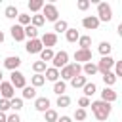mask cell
<instances>
[{
    "label": "cell",
    "mask_w": 122,
    "mask_h": 122,
    "mask_svg": "<svg viewBox=\"0 0 122 122\" xmlns=\"http://www.w3.org/2000/svg\"><path fill=\"white\" fill-rule=\"evenodd\" d=\"M57 118H59V114H57V111H53V109H48V111L44 112V120H46V122H57Z\"/></svg>",
    "instance_id": "obj_36"
},
{
    "label": "cell",
    "mask_w": 122,
    "mask_h": 122,
    "mask_svg": "<svg viewBox=\"0 0 122 122\" xmlns=\"http://www.w3.org/2000/svg\"><path fill=\"white\" fill-rule=\"evenodd\" d=\"M57 122H72V118H71V116H67V114H63V116H59V118H57Z\"/></svg>",
    "instance_id": "obj_46"
},
{
    "label": "cell",
    "mask_w": 122,
    "mask_h": 122,
    "mask_svg": "<svg viewBox=\"0 0 122 122\" xmlns=\"http://www.w3.org/2000/svg\"><path fill=\"white\" fill-rule=\"evenodd\" d=\"M97 72H99V71H97V65H95L93 61L82 65V74H84V76H93V74H97Z\"/></svg>",
    "instance_id": "obj_16"
},
{
    "label": "cell",
    "mask_w": 122,
    "mask_h": 122,
    "mask_svg": "<svg viewBox=\"0 0 122 122\" xmlns=\"http://www.w3.org/2000/svg\"><path fill=\"white\" fill-rule=\"evenodd\" d=\"M34 109H36L38 112H46V111L50 109V99H48V97H36V99H34Z\"/></svg>",
    "instance_id": "obj_15"
},
{
    "label": "cell",
    "mask_w": 122,
    "mask_h": 122,
    "mask_svg": "<svg viewBox=\"0 0 122 122\" xmlns=\"http://www.w3.org/2000/svg\"><path fill=\"white\" fill-rule=\"evenodd\" d=\"M44 23H46V19H44V15H42V13H34V15L30 17V25H32V27H36V29H38V27H42Z\"/></svg>",
    "instance_id": "obj_29"
},
{
    "label": "cell",
    "mask_w": 122,
    "mask_h": 122,
    "mask_svg": "<svg viewBox=\"0 0 122 122\" xmlns=\"http://www.w3.org/2000/svg\"><path fill=\"white\" fill-rule=\"evenodd\" d=\"M116 80H118V78H116V74H114L112 71L103 74V82H105V86H107V88H112V86L116 84Z\"/></svg>",
    "instance_id": "obj_19"
},
{
    "label": "cell",
    "mask_w": 122,
    "mask_h": 122,
    "mask_svg": "<svg viewBox=\"0 0 122 122\" xmlns=\"http://www.w3.org/2000/svg\"><path fill=\"white\" fill-rule=\"evenodd\" d=\"M97 19L99 23H109L112 19V8L107 4V2H97Z\"/></svg>",
    "instance_id": "obj_2"
},
{
    "label": "cell",
    "mask_w": 122,
    "mask_h": 122,
    "mask_svg": "<svg viewBox=\"0 0 122 122\" xmlns=\"http://www.w3.org/2000/svg\"><path fill=\"white\" fill-rule=\"evenodd\" d=\"M44 78L55 84V82L59 80V71H57V69H53V67H48V69H46V72H44Z\"/></svg>",
    "instance_id": "obj_18"
},
{
    "label": "cell",
    "mask_w": 122,
    "mask_h": 122,
    "mask_svg": "<svg viewBox=\"0 0 122 122\" xmlns=\"http://www.w3.org/2000/svg\"><path fill=\"white\" fill-rule=\"evenodd\" d=\"M86 116H88L86 109H80V107H78V109L74 111V116H72V118H74V120H78V122H82V120H86Z\"/></svg>",
    "instance_id": "obj_39"
},
{
    "label": "cell",
    "mask_w": 122,
    "mask_h": 122,
    "mask_svg": "<svg viewBox=\"0 0 122 122\" xmlns=\"http://www.w3.org/2000/svg\"><path fill=\"white\" fill-rule=\"evenodd\" d=\"M25 38H29V40L38 38V29H36V27H32V25L25 27Z\"/></svg>",
    "instance_id": "obj_30"
},
{
    "label": "cell",
    "mask_w": 122,
    "mask_h": 122,
    "mask_svg": "<svg viewBox=\"0 0 122 122\" xmlns=\"http://www.w3.org/2000/svg\"><path fill=\"white\" fill-rule=\"evenodd\" d=\"M95 65H97V71H99L101 74H105V72H111V71L114 69V59H112L111 55H107V57H101Z\"/></svg>",
    "instance_id": "obj_5"
},
{
    "label": "cell",
    "mask_w": 122,
    "mask_h": 122,
    "mask_svg": "<svg viewBox=\"0 0 122 122\" xmlns=\"http://www.w3.org/2000/svg\"><path fill=\"white\" fill-rule=\"evenodd\" d=\"M82 27L88 29V30H95V29L99 27V19H97V15H86V17L82 19Z\"/></svg>",
    "instance_id": "obj_12"
},
{
    "label": "cell",
    "mask_w": 122,
    "mask_h": 122,
    "mask_svg": "<svg viewBox=\"0 0 122 122\" xmlns=\"http://www.w3.org/2000/svg\"><path fill=\"white\" fill-rule=\"evenodd\" d=\"M112 72L116 74V78H122V61H114V71Z\"/></svg>",
    "instance_id": "obj_44"
},
{
    "label": "cell",
    "mask_w": 122,
    "mask_h": 122,
    "mask_svg": "<svg viewBox=\"0 0 122 122\" xmlns=\"http://www.w3.org/2000/svg\"><path fill=\"white\" fill-rule=\"evenodd\" d=\"M97 50H99L101 57H107V55H111V51H112V46H111V42H101V44L97 46Z\"/></svg>",
    "instance_id": "obj_20"
},
{
    "label": "cell",
    "mask_w": 122,
    "mask_h": 122,
    "mask_svg": "<svg viewBox=\"0 0 122 122\" xmlns=\"http://www.w3.org/2000/svg\"><path fill=\"white\" fill-rule=\"evenodd\" d=\"M44 0H29V10L30 11H34V13H38L42 8H44Z\"/></svg>",
    "instance_id": "obj_23"
},
{
    "label": "cell",
    "mask_w": 122,
    "mask_h": 122,
    "mask_svg": "<svg viewBox=\"0 0 122 122\" xmlns=\"http://www.w3.org/2000/svg\"><path fill=\"white\" fill-rule=\"evenodd\" d=\"M30 17H32V15H27V13H19L17 21H19V25H21V27H29V25H30Z\"/></svg>",
    "instance_id": "obj_38"
},
{
    "label": "cell",
    "mask_w": 122,
    "mask_h": 122,
    "mask_svg": "<svg viewBox=\"0 0 122 122\" xmlns=\"http://www.w3.org/2000/svg\"><path fill=\"white\" fill-rule=\"evenodd\" d=\"M78 46H80V50H90V46H92V36H88V34H80V38H78Z\"/></svg>",
    "instance_id": "obj_25"
},
{
    "label": "cell",
    "mask_w": 122,
    "mask_h": 122,
    "mask_svg": "<svg viewBox=\"0 0 122 122\" xmlns=\"http://www.w3.org/2000/svg\"><path fill=\"white\" fill-rule=\"evenodd\" d=\"M4 82V74H2V71H0V84Z\"/></svg>",
    "instance_id": "obj_50"
},
{
    "label": "cell",
    "mask_w": 122,
    "mask_h": 122,
    "mask_svg": "<svg viewBox=\"0 0 122 122\" xmlns=\"http://www.w3.org/2000/svg\"><path fill=\"white\" fill-rule=\"evenodd\" d=\"M90 105H92L90 97H84V95H82V97L78 99V107H80V109H86V107H90Z\"/></svg>",
    "instance_id": "obj_43"
},
{
    "label": "cell",
    "mask_w": 122,
    "mask_h": 122,
    "mask_svg": "<svg viewBox=\"0 0 122 122\" xmlns=\"http://www.w3.org/2000/svg\"><path fill=\"white\" fill-rule=\"evenodd\" d=\"M0 122H8V114L6 112H0Z\"/></svg>",
    "instance_id": "obj_47"
},
{
    "label": "cell",
    "mask_w": 122,
    "mask_h": 122,
    "mask_svg": "<svg viewBox=\"0 0 122 122\" xmlns=\"http://www.w3.org/2000/svg\"><path fill=\"white\" fill-rule=\"evenodd\" d=\"M21 99H36V88H32V86H25V88H23V95H21Z\"/></svg>",
    "instance_id": "obj_22"
},
{
    "label": "cell",
    "mask_w": 122,
    "mask_h": 122,
    "mask_svg": "<svg viewBox=\"0 0 122 122\" xmlns=\"http://www.w3.org/2000/svg\"><path fill=\"white\" fill-rule=\"evenodd\" d=\"M11 107H10V101L8 99H4V97H0V112H8Z\"/></svg>",
    "instance_id": "obj_41"
},
{
    "label": "cell",
    "mask_w": 122,
    "mask_h": 122,
    "mask_svg": "<svg viewBox=\"0 0 122 122\" xmlns=\"http://www.w3.org/2000/svg\"><path fill=\"white\" fill-rule=\"evenodd\" d=\"M10 107H11L13 112H19V111L23 109V99H21V97H13V99L10 101Z\"/></svg>",
    "instance_id": "obj_35"
},
{
    "label": "cell",
    "mask_w": 122,
    "mask_h": 122,
    "mask_svg": "<svg viewBox=\"0 0 122 122\" xmlns=\"http://www.w3.org/2000/svg\"><path fill=\"white\" fill-rule=\"evenodd\" d=\"M10 82H11V86L17 90H23L25 86H27V80H25V74L21 72V71H13L11 74H10Z\"/></svg>",
    "instance_id": "obj_6"
},
{
    "label": "cell",
    "mask_w": 122,
    "mask_h": 122,
    "mask_svg": "<svg viewBox=\"0 0 122 122\" xmlns=\"http://www.w3.org/2000/svg\"><path fill=\"white\" fill-rule=\"evenodd\" d=\"M4 15H6L8 19H17V17H19V10H17L15 6H8V8L4 10Z\"/></svg>",
    "instance_id": "obj_28"
},
{
    "label": "cell",
    "mask_w": 122,
    "mask_h": 122,
    "mask_svg": "<svg viewBox=\"0 0 122 122\" xmlns=\"http://www.w3.org/2000/svg\"><path fill=\"white\" fill-rule=\"evenodd\" d=\"M0 97H4L8 101H11L15 97V88L11 86V82H2L0 84Z\"/></svg>",
    "instance_id": "obj_7"
},
{
    "label": "cell",
    "mask_w": 122,
    "mask_h": 122,
    "mask_svg": "<svg viewBox=\"0 0 122 122\" xmlns=\"http://www.w3.org/2000/svg\"><path fill=\"white\" fill-rule=\"evenodd\" d=\"M19 65H21V57H17V55H8L6 59H4V67L8 69V71H17L19 69Z\"/></svg>",
    "instance_id": "obj_11"
},
{
    "label": "cell",
    "mask_w": 122,
    "mask_h": 122,
    "mask_svg": "<svg viewBox=\"0 0 122 122\" xmlns=\"http://www.w3.org/2000/svg\"><path fill=\"white\" fill-rule=\"evenodd\" d=\"M74 61H76V63H82V65H84V63H90V61H92V50H80V48H78V50L74 51Z\"/></svg>",
    "instance_id": "obj_9"
},
{
    "label": "cell",
    "mask_w": 122,
    "mask_h": 122,
    "mask_svg": "<svg viewBox=\"0 0 122 122\" xmlns=\"http://www.w3.org/2000/svg\"><path fill=\"white\" fill-rule=\"evenodd\" d=\"M10 34H11V38H13L15 42H23V40H25V27H21L19 23L11 25V29H10Z\"/></svg>",
    "instance_id": "obj_8"
},
{
    "label": "cell",
    "mask_w": 122,
    "mask_h": 122,
    "mask_svg": "<svg viewBox=\"0 0 122 122\" xmlns=\"http://www.w3.org/2000/svg\"><path fill=\"white\" fill-rule=\"evenodd\" d=\"M53 30H55V32H67V30H69V23L63 21V19H61V21H55V23H53Z\"/></svg>",
    "instance_id": "obj_33"
},
{
    "label": "cell",
    "mask_w": 122,
    "mask_h": 122,
    "mask_svg": "<svg viewBox=\"0 0 122 122\" xmlns=\"http://www.w3.org/2000/svg\"><path fill=\"white\" fill-rule=\"evenodd\" d=\"M116 97H118V93L112 90V88H103L101 90V101H105V103H112V101H116Z\"/></svg>",
    "instance_id": "obj_14"
},
{
    "label": "cell",
    "mask_w": 122,
    "mask_h": 122,
    "mask_svg": "<svg viewBox=\"0 0 122 122\" xmlns=\"http://www.w3.org/2000/svg\"><path fill=\"white\" fill-rule=\"evenodd\" d=\"M71 69H72V74L74 76H80L82 74V65L80 63H71Z\"/></svg>",
    "instance_id": "obj_42"
},
{
    "label": "cell",
    "mask_w": 122,
    "mask_h": 122,
    "mask_svg": "<svg viewBox=\"0 0 122 122\" xmlns=\"http://www.w3.org/2000/svg\"><path fill=\"white\" fill-rule=\"evenodd\" d=\"M8 122H21V118L17 112H11V114H8Z\"/></svg>",
    "instance_id": "obj_45"
},
{
    "label": "cell",
    "mask_w": 122,
    "mask_h": 122,
    "mask_svg": "<svg viewBox=\"0 0 122 122\" xmlns=\"http://www.w3.org/2000/svg\"><path fill=\"white\" fill-rule=\"evenodd\" d=\"M40 42H42L44 48H50V50H51V48L57 44V34H55V32H44L42 38H40Z\"/></svg>",
    "instance_id": "obj_10"
},
{
    "label": "cell",
    "mask_w": 122,
    "mask_h": 122,
    "mask_svg": "<svg viewBox=\"0 0 122 122\" xmlns=\"http://www.w3.org/2000/svg\"><path fill=\"white\" fill-rule=\"evenodd\" d=\"M42 15H44L46 21H51V23L59 21V11H57V6H55V4H44Z\"/></svg>",
    "instance_id": "obj_3"
},
{
    "label": "cell",
    "mask_w": 122,
    "mask_h": 122,
    "mask_svg": "<svg viewBox=\"0 0 122 122\" xmlns=\"http://www.w3.org/2000/svg\"><path fill=\"white\" fill-rule=\"evenodd\" d=\"M65 90H67V84L63 82V80H57L55 84H53V93L59 97V95H65Z\"/></svg>",
    "instance_id": "obj_27"
},
{
    "label": "cell",
    "mask_w": 122,
    "mask_h": 122,
    "mask_svg": "<svg viewBox=\"0 0 122 122\" xmlns=\"http://www.w3.org/2000/svg\"><path fill=\"white\" fill-rule=\"evenodd\" d=\"M44 84H46L44 74H32V76H30V86H32V88H40V86H44Z\"/></svg>",
    "instance_id": "obj_21"
},
{
    "label": "cell",
    "mask_w": 122,
    "mask_h": 122,
    "mask_svg": "<svg viewBox=\"0 0 122 122\" xmlns=\"http://www.w3.org/2000/svg\"><path fill=\"white\" fill-rule=\"evenodd\" d=\"M2 42H4V32L0 30V44H2Z\"/></svg>",
    "instance_id": "obj_49"
},
{
    "label": "cell",
    "mask_w": 122,
    "mask_h": 122,
    "mask_svg": "<svg viewBox=\"0 0 122 122\" xmlns=\"http://www.w3.org/2000/svg\"><path fill=\"white\" fill-rule=\"evenodd\" d=\"M82 90H84V97H92V95L97 92V86H95L93 82H86V86H84Z\"/></svg>",
    "instance_id": "obj_32"
},
{
    "label": "cell",
    "mask_w": 122,
    "mask_h": 122,
    "mask_svg": "<svg viewBox=\"0 0 122 122\" xmlns=\"http://www.w3.org/2000/svg\"><path fill=\"white\" fill-rule=\"evenodd\" d=\"M59 78H61L63 82H67V80L71 82V80L74 78V74H72V69H71V63H69V65H65V67L59 71Z\"/></svg>",
    "instance_id": "obj_17"
},
{
    "label": "cell",
    "mask_w": 122,
    "mask_h": 122,
    "mask_svg": "<svg viewBox=\"0 0 122 122\" xmlns=\"http://www.w3.org/2000/svg\"><path fill=\"white\" fill-rule=\"evenodd\" d=\"M25 50H27V53H40V51L44 50V46H42L40 38H34V40H29V42H27Z\"/></svg>",
    "instance_id": "obj_13"
},
{
    "label": "cell",
    "mask_w": 122,
    "mask_h": 122,
    "mask_svg": "<svg viewBox=\"0 0 122 122\" xmlns=\"http://www.w3.org/2000/svg\"><path fill=\"white\" fill-rule=\"evenodd\" d=\"M86 82H88V78H86L84 74H80V76H74V78L71 80V86H72V88H84Z\"/></svg>",
    "instance_id": "obj_26"
},
{
    "label": "cell",
    "mask_w": 122,
    "mask_h": 122,
    "mask_svg": "<svg viewBox=\"0 0 122 122\" xmlns=\"http://www.w3.org/2000/svg\"><path fill=\"white\" fill-rule=\"evenodd\" d=\"M90 4H92L90 0H78V2H76V8H78L80 11H86V10L90 8Z\"/></svg>",
    "instance_id": "obj_40"
},
{
    "label": "cell",
    "mask_w": 122,
    "mask_h": 122,
    "mask_svg": "<svg viewBox=\"0 0 122 122\" xmlns=\"http://www.w3.org/2000/svg\"><path fill=\"white\" fill-rule=\"evenodd\" d=\"M65 38H67V42H78L80 32H78L76 29H71V27H69V30L65 32Z\"/></svg>",
    "instance_id": "obj_24"
},
{
    "label": "cell",
    "mask_w": 122,
    "mask_h": 122,
    "mask_svg": "<svg viewBox=\"0 0 122 122\" xmlns=\"http://www.w3.org/2000/svg\"><path fill=\"white\" fill-rule=\"evenodd\" d=\"M92 112H93V116L99 120V122H103V120H107L109 116H111V111H112V107H111V103H105V101H93L92 105Z\"/></svg>",
    "instance_id": "obj_1"
},
{
    "label": "cell",
    "mask_w": 122,
    "mask_h": 122,
    "mask_svg": "<svg viewBox=\"0 0 122 122\" xmlns=\"http://www.w3.org/2000/svg\"><path fill=\"white\" fill-rule=\"evenodd\" d=\"M65 65H69V53H67L65 50H61V51H57V53L53 55V59H51V67L57 69V71H61Z\"/></svg>",
    "instance_id": "obj_4"
},
{
    "label": "cell",
    "mask_w": 122,
    "mask_h": 122,
    "mask_svg": "<svg viewBox=\"0 0 122 122\" xmlns=\"http://www.w3.org/2000/svg\"><path fill=\"white\" fill-rule=\"evenodd\" d=\"M53 50H50V48H44L42 51H40V61H44V63H48V61H51L53 59Z\"/></svg>",
    "instance_id": "obj_31"
},
{
    "label": "cell",
    "mask_w": 122,
    "mask_h": 122,
    "mask_svg": "<svg viewBox=\"0 0 122 122\" xmlns=\"http://www.w3.org/2000/svg\"><path fill=\"white\" fill-rule=\"evenodd\" d=\"M116 32H118V36H120V38H122V23H120V25H118V27H116Z\"/></svg>",
    "instance_id": "obj_48"
},
{
    "label": "cell",
    "mask_w": 122,
    "mask_h": 122,
    "mask_svg": "<svg viewBox=\"0 0 122 122\" xmlns=\"http://www.w3.org/2000/svg\"><path fill=\"white\" fill-rule=\"evenodd\" d=\"M55 105H57V107H61V109H65V107H69V105H71V97H69L67 93H65V95H59V97H57V101H55Z\"/></svg>",
    "instance_id": "obj_37"
},
{
    "label": "cell",
    "mask_w": 122,
    "mask_h": 122,
    "mask_svg": "<svg viewBox=\"0 0 122 122\" xmlns=\"http://www.w3.org/2000/svg\"><path fill=\"white\" fill-rule=\"evenodd\" d=\"M46 69H48V67H46L44 61H34V63H32V71H34V74H44Z\"/></svg>",
    "instance_id": "obj_34"
}]
</instances>
